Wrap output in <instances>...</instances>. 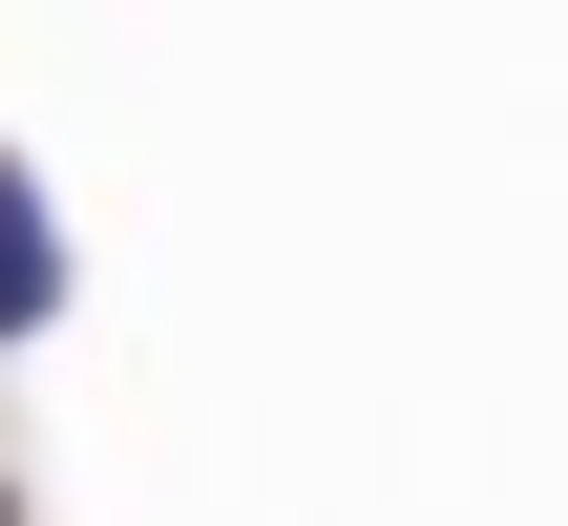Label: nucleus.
I'll use <instances>...</instances> for the list:
<instances>
[{"instance_id": "1", "label": "nucleus", "mask_w": 568, "mask_h": 526, "mask_svg": "<svg viewBox=\"0 0 568 526\" xmlns=\"http://www.w3.org/2000/svg\"><path fill=\"white\" fill-rule=\"evenodd\" d=\"M42 316H63V211H42V169L0 148V358H21Z\"/></svg>"}]
</instances>
